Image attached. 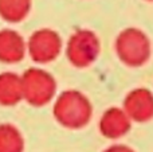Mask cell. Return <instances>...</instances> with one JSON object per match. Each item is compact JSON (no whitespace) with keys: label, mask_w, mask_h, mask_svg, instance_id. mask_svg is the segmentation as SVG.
<instances>
[{"label":"cell","mask_w":153,"mask_h":152,"mask_svg":"<svg viewBox=\"0 0 153 152\" xmlns=\"http://www.w3.org/2000/svg\"><path fill=\"white\" fill-rule=\"evenodd\" d=\"M22 96L32 107H45L56 93V81L40 67L27 69L20 77Z\"/></svg>","instance_id":"obj_3"},{"label":"cell","mask_w":153,"mask_h":152,"mask_svg":"<svg viewBox=\"0 0 153 152\" xmlns=\"http://www.w3.org/2000/svg\"><path fill=\"white\" fill-rule=\"evenodd\" d=\"M116 54L122 63L130 67H140L151 57V40L144 31L136 27L122 30L114 43Z\"/></svg>","instance_id":"obj_2"},{"label":"cell","mask_w":153,"mask_h":152,"mask_svg":"<svg viewBox=\"0 0 153 152\" xmlns=\"http://www.w3.org/2000/svg\"><path fill=\"white\" fill-rule=\"evenodd\" d=\"M101 42L97 34L90 30H79L69 38L66 57L75 67H87L98 58Z\"/></svg>","instance_id":"obj_4"},{"label":"cell","mask_w":153,"mask_h":152,"mask_svg":"<svg viewBox=\"0 0 153 152\" xmlns=\"http://www.w3.org/2000/svg\"><path fill=\"white\" fill-rule=\"evenodd\" d=\"M20 100H23L20 77L12 72L0 73V105L13 107Z\"/></svg>","instance_id":"obj_9"},{"label":"cell","mask_w":153,"mask_h":152,"mask_svg":"<svg viewBox=\"0 0 153 152\" xmlns=\"http://www.w3.org/2000/svg\"><path fill=\"white\" fill-rule=\"evenodd\" d=\"M125 113L130 121L146 123L153 118V92L145 88L130 90L124 100Z\"/></svg>","instance_id":"obj_6"},{"label":"cell","mask_w":153,"mask_h":152,"mask_svg":"<svg viewBox=\"0 0 153 152\" xmlns=\"http://www.w3.org/2000/svg\"><path fill=\"white\" fill-rule=\"evenodd\" d=\"M55 120L69 129H79L89 124L93 107L83 93L75 89L65 90L56 97L53 108Z\"/></svg>","instance_id":"obj_1"},{"label":"cell","mask_w":153,"mask_h":152,"mask_svg":"<svg viewBox=\"0 0 153 152\" xmlns=\"http://www.w3.org/2000/svg\"><path fill=\"white\" fill-rule=\"evenodd\" d=\"M26 48L31 59L36 63H48L56 59L62 50V39L51 28L36 30L28 38Z\"/></svg>","instance_id":"obj_5"},{"label":"cell","mask_w":153,"mask_h":152,"mask_svg":"<svg viewBox=\"0 0 153 152\" xmlns=\"http://www.w3.org/2000/svg\"><path fill=\"white\" fill-rule=\"evenodd\" d=\"M24 140L20 131L10 123L0 124V152H23Z\"/></svg>","instance_id":"obj_11"},{"label":"cell","mask_w":153,"mask_h":152,"mask_svg":"<svg viewBox=\"0 0 153 152\" xmlns=\"http://www.w3.org/2000/svg\"><path fill=\"white\" fill-rule=\"evenodd\" d=\"M31 10V0H0V18L8 23L24 20Z\"/></svg>","instance_id":"obj_10"},{"label":"cell","mask_w":153,"mask_h":152,"mask_svg":"<svg viewBox=\"0 0 153 152\" xmlns=\"http://www.w3.org/2000/svg\"><path fill=\"white\" fill-rule=\"evenodd\" d=\"M100 131L108 139H120L129 132L132 121L121 108H109L100 120Z\"/></svg>","instance_id":"obj_7"},{"label":"cell","mask_w":153,"mask_h":152,"mask_svg":"<svg viewBox=\"0 0 153 152\" xmlns=\"http://www.w3.org/2000/svg\"><path fill=\"white\" fill-rule=\"evenodd\" d=\"M26 42L19 32L10 28L0 30V62L18 63L26 55Z\"/></svg>","instance_id":"obj_8"},{"label":"cell","mask_w":153,"mask_h":152,"mask_svg":"<svg viewBox=\"0 0 153 152\" xmlns=\"http://www.w3.org/2000/svg\"><path fill=\"white\" fill-rule=\"evenodd\" d=\"M103 152H134L130 147L128 145H124V144H114L111 147L106 148Z\"/></svg>","instance_id":"obj_12"},{"label":"cell","mask_w":153,"mask_h":152,"mask_svg":"<svg viewBox=\"0 0 153 152\" xmlns=\"http://www.w3.org/2000/svg\"><path fill=\"white\" fill-rule=\"evenodd\" d=\"M148 1H153V0H148Z\"/></svg>","instance_id":"obj_13"}]
</instances>
